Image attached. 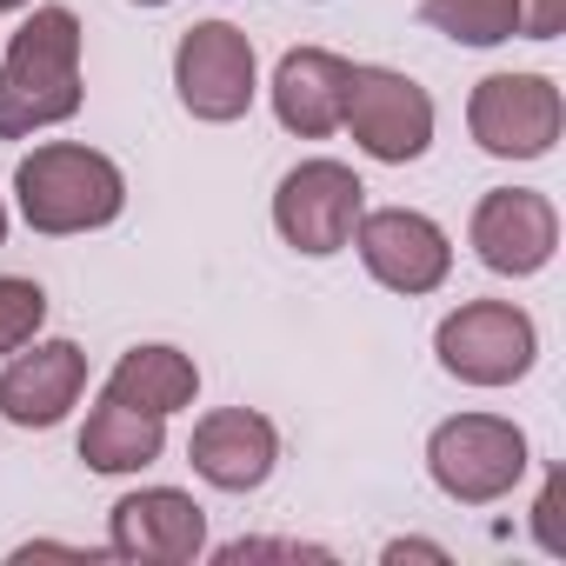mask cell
I'll return each mask as SVG.
<instances>
[{"label":"cell","instance_id":"6","mask_svg":"<svg viewBox=\"0 0 566 566\" xmlns=\"http://www.w3.org/2000/svg\"><path fill=\"white\" fill-rule=\"evenodd\" d=\"M174 94L193 120L207 127H227L253 107L260 94V61H253V41L233 28V21H193L174 48Z\"/></svg>","mask_w":566,"mask_h":566},{"label":"cell","instance_id":"21","mask_svg":"<svg viewBox=\"0 0 566 566\" xmlns=\"http://www.w3.org/2000/svg\"><path fill=\"white\" fill-rule=\"evenodd\" d=\"M566 28V0H520V41H553Z\"/></svg>","mask_w":566,"mask_h":566},{"label":"cell","instance_id":"12","mask_svg":"<svg viewBox=\"0 0 566 566\" xmlns=\"http://www.w3.org/2000/svg\"><path fill=\"white\" fill-rule=\"evenodd\" d=\"M87 394V354L74 340H34V354H8L0 367V420L48 433L61 427Z\"/></svg>","mask_w":566,"mask_h":566},{"label":"cell","instance_id":"11","mask_svg":"<svg viewBox=\"0 0 566 566\" xmlns=\"http://www.w3.org/2000/svg\"><path fill=\"white\" fill-rule=\"evenodd\" d=\"M107 553L147 566H187L207 553V513L180 486H140L107 513Z\"/></svg>","mask_w":566,"mask_h":566},{"label":"cell","instance_id":"18","mask_svg":"<svg viewBox=\"0 0 566 566\" xmlns=\"http://www.w3.org/2000/svg\"><path fill=\"white\" fill-rule=\"evenodd\" d=\"M48 327V287L28 273H0V354L34 347Z\"/></svg>","mask_w":566,"mask_h":566},{"label":"cell","instance_id":"23","mask_svg":"<svg viewBox=\"0 0 566 566\" xmlns=\"http://www.w3.org/2000/svg\"><path fill=\"white\" fill-rule=\"evenodd\" d=\"M0 247H8V193H0Z\"/></svg>","mask_w":566,"mask_h":566},{"label":"cell","instance_id":"25","mask_svg":"<svg viewBox=\"0 0 566 566\" xmlns=\"http://www.w3.org/2000/svg\"><path fill=\"white\" fill-rule=\"evenodd\" d=\"M134 8H167V0H134Z\"/></svg>","mask_w":566,"mask_h":566},{"label":"cell","instance_id":"9","mask_svg":"<svg viewBox=\"0 0 566 566\" xmlns=\"http://www.w3.org/2000/svg\"><path fill=\"white\" fill-rule=\"evenodd\" d=\"M347 247H360V266L380 280L387 294H407V301L447 287V273H453L447 227L427 220V213H413V207H374V213H360V227H354Z\"/></svg>","mask_w":566,"mask_h":566},{"label":"cell","instance_id":"19","mask_svg":"<svg viewBox=\"0 0 566 566\" xmlns=\"http://www.w3.org/2000/svg\"><path fill=\"white\" fill-rule=\"evenodd\" d=\"M533 539L546 553H566V473H546V486L533 500Z\"/></svg>","mask_w":566,"mask_h":566},{"label":"cell","instance_id":"22","mask_svg":"<svg viewBox=\"0 0 566 566\" xmlns=\"http://www.w3.org/2000/svg\"><path fill=\"white\" fill-rule=\"evenodd\" d=\"M380 559H387V566H400V559H433V566H447V546H433V539H394Z\"/></svg>","mask_w":566,"mask_h":566},{"label":"cell","instance_id":"4","mask_svg":"<svg viewBox=\"0 0 566 566\" xmlns=\"http://www.w3.org/2000/svg\"><path fill=\"white\" fill-rule=\"evenodd\" d=\"M433 354L460 387H513L539 360V327L513 301H467L440 321Z\"/></svg>","mask_w":566,"mask_h":566},{"label":"cell","instance_id":"7","mask_svg":"<svg viewBox=\"0 0 566 566\" xmlns=\"http://www.w3.org/2000/svg\"><path fill=\"white\" fill-rule=\"evenodd\" d=\"M340 127L380 167H407L433 147V94L400 67H354Z\"/></svg>","mask_w":566,"mask_h":566},{"label":"cell","instance_id":"2","mask_svg":"<svg viewBox=\"0 0 566 566\" xmlns=\"http://www.w3.org/2000/svg\"><path fill=\"white\" fill-rule=\"evenodd\" d=\"M14 200L34 233H94L114 227L127 207V174L81 140H48L14 167Z\"/></svg>","mask_w":566,"mask_h":566},{"label":"cell","instance_id":"17","mask_svg":"<svg viewBox=\"0 0 566 566\" xmlns=\"http://www.w3.org/2000/svg\"><path fill=\"white\" fill-rule=\"evenodd\" d=\"M420 21L460 48L520 41V0H420Z\"/></svg>","mask_w":566,"mask_h":566},{"label":"cell","instance_id":"20","mask_svg":"<svg viewBox=\"0 0 566 566\" xmlns=\"http://www.w3.org/2000/svg\"><path fill=\"white\" fill-rule=\"evenodd\" d=\"M220 559H327V546H301V539H233V546H220Z\"/></svg>","mask_w":566,"mask_h":566},{"label":"cell","instance_id":"3","mask_svg":"<svg viewBox=\"0 0 566 566\" xmlns=\"http://www.w3.org/2000/svg\"><path fill=\"white\" fill-rule=\"evenodd\" d=\"M526 433L500 413H453L427 433V473L460 506H493L526 480Z\"/></svg>","mask_w":566,"mask_h":566},{"label":"cell","instance_id":"16","mask_svg":"<svg viewBox=\"0 0 566 566\" xmlns=\"http://www.w3.org/2000/svg\"><path fill=\"white\" fill-rule=\"evenodd\" d=\"M167 453V420L147 413V407H127V400H107L87 413L81 427V460L87 473H140Z\"/></svg>","mask_w":566,"mask_h":566},{"label":"cell","instance_id":"1","mask_svg":"<svg viewBox=\"0 0 566 566\" xmlns=\"http://www.w3.org/2000/svg\"><path fill=\"white\" fill-rule=\"evenodd\" d=\"M81 87V21L74 8H34L0 61V140H28L41 127L74 120Z\"/></svg>","mask_w":566,"mask_h":566},{"label":"cell","instance_id":"24","mask_svg":"<svg viewBox=\"0 0 566 566\" xmlns=\"http://www.w3.org/2000/svg\"><path fill=\"white\" fill-rule=\"evenodd\" d=\"M14 8H34V0H0V14H14Z\"/></svg>","mask_w":566,"mask_h":566},{"label":"cell","instance_id":"8","mask_svg":"<svg viewBox=\"0 0 566 566\" xmlns=\"http://www.w3.org/2000/svg\"><path fill=\"white\" fill-rule=\"evenodd\" d=\"M566 127V101L546 74H486L467 94V134L493 160H546Z\"/></svg>","mask_w":566,"mask_h":566},{"label":"cell","instance_id":"15","mask_svg":"<svg viewBox=\"0 0 566 566\" xmlns=\"http://www.w3.org/2000/svg\"><path fill=\"white\" fill-rule=\"evenodd\" d=\"M107 400H127V407H147V413H180V407H193V394H200V367L180 354V347H167V340H147V347H127L120 360H114V374H107V387H101Z\"/></svg>","mask_w":566,"mask_h":566},{"label":"cell","instance_id":"5","mask_svg":"<svg viewBox=\"0 0 566 566\" xmlns=\"http://www.w3.org/2000/svg\"><path fill=\"white\" fill-rule=\"evenodd\" d=\"M360 213H367V180L347 160H301V167L280 174V187H273V227L307 260L340 253L354 240Z\"/></svg>","mask_w":566,"mask_h":566},{"label":"cell","instance_id":"14","mask_svg":"<svg viewBox=\"0 0 566 566\" xmlns=\"http://www.w3.org/2000/svg\"><path fill=\"white\" fill-rule=\"evenodd\" d=\"M347 81H354V61L334 54V48H294V54H280L273 67V114L287 134L301 140H327L347 114Z\"/></svg>","mask_w":566,"mask_h":566},{"label":"cell","instance_id":"13","mask_svg":"<svg viewBox=\"0 0 566 566\" xmlns=\"http://www.w3.org/2000/svg\"><path fill=\"white\" fill-rule=\"evenodd\" d=\"M187 460H193V473H200L207 486H220V493H253V486H266L273 467H280V427H273L266 413H253V407H213V413L193 427Z\"/></svg>","mask_w":566,"mask_h":566},{"label":"cell","instance_id":"10","mask_svg":"<svg viewBox=\"0 0 566 566\" xmlns=\"http://www.w3.org/2000/svg\"><path fill=\"white\" fill-rule=\"evenodd\" d=\"M467 240H473L486 273L526 280V273H539L559 253V213L533 187H493V193H480V207L467 220Z\"/></svg>","mask_w":566,"mask_h":566}]
</instances>
